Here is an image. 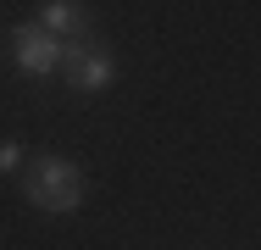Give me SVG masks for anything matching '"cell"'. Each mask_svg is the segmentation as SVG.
Returning a JSON list of instances; mask_svg holds the SVG:
<instances>
[{
    "instance_id": "1",
    "label": "cell",
    "mask_w": 261,
    "mask_h": 250,
    "mask_svg": "<svg viewBox=\"0 0 261 250\" xmlns=\"http://www.w3.org/2000/svg\"><path fill=\"white\" fill-rule=\"evenodd\" d=\"M84 172L67 161V156H39L28 172H22V195L28 206H39V211H50V217H67V211H78L84 206Z\"/></svg>"
},
{
    "instance_id": "2",
    "label": "cell",
    "mask_w": 261,
    "mask_h": 250,
    "mask_svg": "<svg viewBox=\"0 0 261 250\" xmlns=\"http://www.w3.org/2000/svg\"><path fill=\"white\" fill-rule=\"evenodd\" d=\"M61 78L78 95H100L117 78V61H111V50L100 39H72V45H61Z\"/></svg>"
},
{
    "instance_id": "3",
    "label": "cell",
    "mask_w": 261,
    "mask_h": 250,
    "mask_svg": "<svg viewBox=\"0 0 261 250\" xmlns=\"http://www.w3.org/2000/svg\"><path fill=\"white\" fill-rule=\"evenodd\" d=\"M11 61L22 78H50V72H61V39H50L39 22H17L11 28Z\"/></svg>"
},
{
    "instance_id": "4",
    "label": "cell",
    "mask_w": 261,
    "mask_h": 250,
    "mask_svg": "<svg viewBox=\"0 0 261 250\" xmlns=\"http://www.w3.org/2000/svg\"><path fill=\"white\" fill-rule=\"evenodd\" d=\"M34 22H39L50 39H61V45H72V39H89V28H95L89 6H72V0H45Z\"/></svg>"
},
{
    "instance_id": "5",
    "label": "cell",
    "mask_w": 261,
    "mask_h": 250,
    "mask_svg": "<svg viewBox=\"0 0 261 250\" xmlns=\"http://www.w3.org/2000/svg\"><path fill=\"white\" fill-rule=\"evenodd\" d=\"M17 161H22V150H17V145H11V139H6V145H0V172H11Z\"/></svg>"
}]
</instances>
